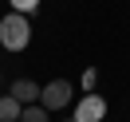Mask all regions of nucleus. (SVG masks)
Instances as JSON below:
<instances>
[{
  "label": "nucleus",
  "instance_id": "nucleus-1",
  "mask_svg": "<svg viewBox=\"0 0 130 122\" xmlns=\"http://www.w3.org/2000/svg\"><path fill=\"white\" fill-rule=\"evenodd\" d=\"M28 40H32V28H28L24 12H8L0 20V43H4V51H24Z\"/></svg>",
  "mask_w": 130,
  "mask_h": 122
},
{
  "label": "nucleus",
  "instance_id": "nucleus-2",
  "mask_svg": "<svg viewBox=\"0 0 130 122\" xmlns=\"http://www.w3.org/2000/svg\"><path fill=\"white\" fill-rule=\"evenodd\" d=\"M71 102V83L67 79H51L47 87L40 91V106L43 110H59V106H67Z\"/></svg>",
  "mask_w": 130,
  "mask_h": 122
},
{
  "label": "nucleus",
  "instance_id": "nucleus-3",
  "mask_svg": "<svg viewBox=\"0 0 130 122\" xmlns=\"http://www.w3.org/2000/svg\"><path fill=\"white\" fill-rule=\"evenodd\" d=\"M106 118V98L103 95H83L75 106V122H103Z\"/></svg>",
  "mask_w": 130,
  "mask_h": 122
},
{
  "label": "nucleus",
  "instance_id": "nucleus-4",
  "mask_svg": "<svg viewBox=\"0 0 130 122\" xmlns=\"http://www.w3.org/2000/svg\"><path fill=\"white\" fill-rule=\"evenodd\" d=\"M40 91H43V87H36L32 79H16V83H12V87H8V95L16 98V102H24V106H32V102H40Z\"/></svg>",
  "mask_w": 130,
  "mask_h": 122
},
{
  "label": "nucleus",
  "instance_id": "nucleus-5",
  "mask_svg": "<svg viewBox=\"0 0 130 122\" xmlns=\"http://www.w3.org/2000/svg\"><path fill=\"white\" fill-rule=\"evenodd\" d=\"M20 114H24V102H16L12 95L0 98V122H20Z\"/></svg>",
  "mask_w": 130,
  "mask_h": 122
},
{
  "label": "nucleus",
  "instance_id": "nucleus-6",
  "mask_svg": "<svg viewBox=\"0 0 130 122\" xmlns=\"http://www.w3.org/2000/svg\"><path fill=\"white\" fill-rule=\"evenodd\" d=\"M20 122H51V118H47V110H43L40 102H32V106H24V114H20Z\"/></svg>",
  "mask_w": 130,
  "mask_h": 122
},
{
  "label": "nucleus",
  "instance_id": "nucleus-7",
  "mask_svg": "<svg viewBox=\"0 0 130 122\" xmlns=\"http://www.w3.org/2000/svg\"><path fill=\"white\" fill-rule=\"evenodd\" d=\"M8 4H12V12H24V16L40 8V0H8Z\"/></svg>",
  "mask_w": 130,
  "mask_h": 122
},
{
  "label": "nucleus",
  "instance_id": "nucleus-8",
  "mask_svg": "<svg viewBox=\"0 0 130 122\" xmlns=\"http://www.w3.org/2000/svg\"><path fill=\"white\" fill-rule=\"evenodd\" d=\"M71 122H75V118H71Z\"/></svg>",
  "mask_w": 130,
  "mask_h": 122
},
{
  "label": "nucleus",
  "instance_id": "nucleus-9",
  "mask_svg": "<svg viewBox=\"0 0 130 122\" xmlns=\"http://www.w3.org/2000/svg\"><path fill=\"white\" fill-rule=\"evenodd\" d=\"M103 122H106V118H103Z\"/></svg>",
  "mask_w": 130,
  "mask_h": 122
}]
</instances>
